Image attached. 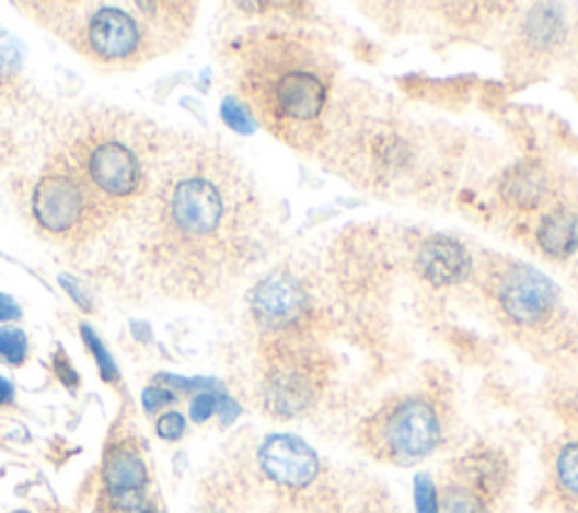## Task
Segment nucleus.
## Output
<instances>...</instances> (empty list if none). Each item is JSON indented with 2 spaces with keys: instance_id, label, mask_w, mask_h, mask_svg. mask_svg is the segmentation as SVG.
I'll return each mask as SVG.
<instances>
[{
  "instance_id": "nucleus-19",
  "label": "nucleus",
  "mask_w": 578,
  "mask_h": 513,
  "mask_svg": "<svg viewBox=\"0 0 578 513\" xmlns=\"http://www.w3.org/2000/svg\"><path fill=\"white\" fill-rule=\"evenodd\" d=\"M222 118H224V123H227L231 129H235L238 133H251L253 129H256V125H253V120H251V116L246 114L244 105H240V102L233 100V97H227V100H224V105H222Z\"/></svg>"
},
{
  "instance_id": "nucleus-26",
  "label": "nucleus",
  "mask_w": 578,
  "mask_h": 513,
  "mask_svg": "<svg viewBox=\"0 0 578 513\" xmlns=\"http://www.w3.org/2000/svg\"><path fill=\"white\" fill-rule=\"evenodd\" d=\"M14 400V385L5 378H0V407L10 405Z\"/></svg>"
},
{
  "instance_id": "nucleus-12",
  "label": "nucleus",
  "mask_w": 578,
  "mask_h": 513,
  "mask_svg": "<svg viewBox=\"0 0 578 513\" xmlns=\"http://www.w3.org/2000/svg\"><path fill=\"white\" fill-rule=\"evenodd\" d=\"M418 265L429 283L452 285L467 273L470 258L467 252L456 241H452V237H434V241L423 247Z\"/></svg>"
},
{
  "instance_id": "nucleus-11",
  "label": "nucleus",
  "mask_w": 578,
  "mask_h": 513,
  "mask_svg": "<svg viewBox=\"0 0 578 513\" xmlns=\"http://www.w3.org/2000/svg\"><path fill=\"white\" fill-rule=\"evenodd\" d=\"M251 305L261 322L282 328L294 324L303 315L305 294L294 279L285 277V273H274L253 292Z\"/></svg>"
},
{
  "instance_id": "nucleus-2",
  "label": "nucleus",
  "mask_w": 578,
  "mask_h": 513,
  "mask_svg": "<svg viewBox=\"0 0 578 513\" xmlns=\"http://www.w3.org/2000/svg\"><path fill=\"white\" fill-rule=\"evenodd\" d=\"M154 127L120 114H91L70 125L50 161L86 190L95 237L120 222L150 188L159 163Z\"/></svg>"
},
{
  "instance_id": "nucleus-18",
  "label": "nucleus",
  "mask_w": 578,
  "mask_h": 513,
  "mask_svg": "<svg viewBox=\"0 0 578 513\" xmlns=\"http://www.w3.org/2000/svg\"><path fill=\"white\" fill-rule=\"evenodd\" d=\"M416 513H441L439 491L427 475L416 477Z\"/></svg>"
},
{
  "instance_id": "nucleus-17",
  "label": "nucleus",
  "mask_w": 578,
  "mask_h": 513,
  "mask_svg": "<svg viewBox=\"0 0 578 513\" xmlns=\"http://www.w3.org/2000/svg\"><path fill=\"white\" fill-rule=\"evenodd\" d=\"M27 337L19 328L0 330V360L10 366H21L27 360Z\"/></svg>"
},
{
  "instance_id": "nucleus-3",
  "label": "nucleus",
  "mask_w": 578,
  "mask_h": 513,
  "mask_svg": "<svg viewBox=\"0 0 578 513\" xmlns=\"http://www.w3.org/2000/svg\"><path fill=\"white\" fill-rule=\"evenodd\" d=\"M97 66L129 68L174 46L193 5L181 3H23Z\"/></svg>"
},
{
  "instance_id": "nucleus-16",
  "label": "nucleus",
  "mask_w": 578,
  "mask_h": 513,
  "mask_svg": "<svg viewBox=\"0 0 578 513\" xmlns=\"http://www.w3.org/2000/svg\"><path fill=\"white\" fill-rule=\"evenodd\" d=\"M556 477L567 493L578 495V441L567 443V446L558 453Z\"/></svg>"
},
{
  "instance_id": "nucleus-21",
  "label": "nucleus",
  "mask_w": 578,
  "mask_h": 513,
  "mask_svg": "<svg viewBox=\"0 0 578 513\" xmlns=\"http://www.w3.org/2000/svg\"><path fill=\"white\" fill-rule=\"evenodd\" d=\"M217 396H220V394L201 392V394H197L193 398V403H190V419L195 423H206L217 412Z\"/></svg>"
},
{
  "instance_id": "nucleus-10",
  "label": "nucleus",
  "mask_w": 578,
  "mask_h": 513,
  "mask_svg": "<svg viewBox=\"0 0 578 513\" xmlns=\"http://www.w3.org/2000/svg\"><path fill=\"white\" fill-rule=\"evenodd\" d=\"M316 396V373L301 362H282L267 375L265 403L278 417H294Z\"/></svg>"
},
{
  "instance_id": "nucleus-8",
  "label": "nucleus",
  "mask_w": 578,
  "mask_h": 513,
  "mask_svg": "<svg viewBox=\"0 0 578 513\" xmlns=\"http://www.w3.org/2000/svg\"><path fill=\"white\" fill-rule=\"evenodd\" d=\"M263 473L278 487L305 489L319 475V457L294 434H271L258 451Z\"/></svg>"
},
{
  "instance_id": "nucleus-13",
  "label": "nucleus",
  "mask_w": 578,
  "mask_h": 513,
  "mask_svg": "<svg viewBox=\"0 0 578 513\" xmlns=\"http://www.w3.org/2000/svg\"><path fill=\"white\" fill-rule=\"evenodd\" d=\"M537 245L552 258H567L578 249V220L567 211H554L537 226Z\"/></svg>"
},
{
  "instance_id": "nucleus-20",
  "label": "nucleus",
  "mask_w": 578,
  "mask_h": 513,
  "mask_svg": "<svg viewBox=\"0 0 578 513\" xmlns=\"http://www.w3.org/2000/svg\"><path fill=\"white\" fill-rule=\"evenodd\" d=\"M186 432V419L184 415L178 412H165L159 421H157V434L165 441H178Z\"/></svg>"
},
{
  "instance_id": "nucleus-5",
  "label": "nucleus",
  "mask_w": 578,
  "mask_h": 513,
  "mask_svg": "<svg viewBox=\"0 0 578 513\" xmlns=\"http://www.w3.org/2000/svg\"><path fill=\"white\" fill-rule=\"evenodd\" d=\"M369 441L375 455L393 464H414L441 446L443 421L429 400L409 396L391 403L371 421Z\"/></svg>"
},
{
  "instance_id": "nucleus-28",
  "label": "nucleus",
  "mask_w": 578,
  "mask_h": 513,
  "mask_svg": "<svg viewBox=\"0 0 578 513\" xmlns=\"http://www.w3.org/2000/svg\"><path fill=\"white\" fill-rule=\"evenodd\" d=\"M12 513H30V511H25V509H19V511H12Z\"/></svg>"
},
{
  "instance_id": "nucleus-23",
  "label": "nucleus",
  "mask_w": 578,
  "mask_h": 513,
  "mask_svg": "<svg viewBox=\"0 0 578 513\" xmlns=\"http://www.w3.org/2000/svg\"><path fill=\"white\" fill-rule=\"evenodd\" d=\"M172 403H176V396L165 387L163 389L161 387H148L142 392V407H144V412H150V415H154L157 409L172 405Z\"/></svg>"
},
{
  "instance_id": "nucleus-7",
  "label": "nucleus",
  "mask_w": 578,
  "mask_h": 513,
  "mask_svg": "<svg viewBox=\"0 0 578 513\" xmlns=\"http://www.w3.org/2000/svg\"><path fill=\"white\" fill-rule=\"evenodd\" d=\"M506 482V470L497 455L475 451L465 455L452 480L439 493L441 513H493Z\"/></svg>"
},
{
  "instance_id": "nucleus-27",
  "label": "nucleus",
  "mask_w": 578,
  "mask_h": 513,
  "mask_svg": "<svg viewBox=\"0 0 578 513\" xmlns=\"http://www.w3.org/2000/svg\"><path fill=\"white\" fill-rule=\"evenodd\" d=\"M61 283H63V288L70 292V296H76L78 299V303L84 307V311H89V305H86V299L80 294V290L76 288V285H70V281L68 279H61Z\"/></svg>"
},
{
  "instance_id": "nucleus-14",
  "label": "nucleus",
  "mask_w": 578,
  "mask_h": 513,
  "mask_svg": "<svg viewBox=\"0 0 578 513\" xmlns=\"http://www.w3.org/2000/svg\"><path fill=\"white\" fill-rule=\"evenodd\" d=\"M501 195L518 209H531L545 195V177L533 167H518L504 179Z\"/></svg>"
},
{
  "instance_id": "nucleus-25",
  "label": "nucleus",
  "mask_w": 578,
  "mask_h": 513,
  "mask_svg": "<svg viewBox=\"0 0 578 513\" xmlns=\"http://www.w3.org/2000/svg\"><path fill=\"white\" fill-rule=\"evenodd\" d=\"M12 319H21V307L8 294H0V322Z\"/></svg>"
},
{
  "instance_id": "nucleus-9",
  "label": "nucleus",
  "mask_w": 578,
  "mask_h": 513,
  "mask_svg": "<svg viewBox=\"0 0 578 513\" xmlns=\"http://www.w3.org/2000/svg\"><path fill=\"white\" fill-rule=\"evenodd\" d=\"M499 299L511 319L520 324H535L552 313L556 292L547 277L520 265L504 279Z\"/></svg>"
},
{
  "instance_id": "nucleus-15",
  "label": "nucleus",
  "mask_w": 578,
  "mask_h": 513,
  "mask_svg": "<svg viewBox=\"0 0 578 513\" xmlns=\"http://www.w3.org/2000/svg\"><path fill=\"white\" fill-rule=\"evenodd\" d=\"M82 337H84L86 347L91 349V353H93V358H95V362H97V369H100L102 381H104V383L116 385V383L120 381V371H118L114 358L108 355V351L104 349V345L100 341V337H97V335L93 333V328H89L86 324L82 326Z\"/></svg>"
},
{
  "instance_id": "nucleus-4",
  "label": "nucleus",
  "mask_w": 578,
  "mask_h": 513,
  "mask_svg": "<svg viewBox=\"0 0 578 513\" xmlns=\"http://www.w3.org/2000/svg\"><path fill=\"white\" fill-rule=\"evenodd\" d=\"M271 53H256L246 66L242 91L251 105L278 131L314 123L328 97V84L305 57L289 59V53L271 46Z\"/></svg>"
},
{
  "instance_id": "nucleus-1",
  "label": "nucleus",
  "mask_w": 578,
  "mask_h": 513,
  "mask_svg": "<svg viewBox=\"0 0 578 513\" xmlns=\"http://www.w3.org/2000/svg\"><path fill=\"white\" fill-rule=\"evenodd\" d=\"M212 156H174L161 175L154 170L150 188L131 209L129 220L142 231L140 265L163 271L161 285H178L181 267L188 277L190 265H208V256L235 235L238 190Z\"/></svg>"
},
{
  "instance_id": "nucleus-24",
  "label": "nucleus",
  "mask_w": 578,
  "mask_h": 513,
  "mask_svg": "<svg viewBox=\"0 0 578 513\" xmlns=\"http://www.w3.org/2000/svg\"><path fill=\"white\" fill-rule=\"evenodd\" d=\"M217 412H220L222 423L229 425V423H233L235 417L240 415V407L235 405V400H231L229 396L220 394V396H217Z\"/></svg>"
},
{
  "instance_id": "nucleus-6",
  "label": "nucleus",
  "mask_w": 578,
  "mask_h": 513,
  "mask_svg": "<svg viewBox=\"0 0 578 513\" xmlns=\"http://www.w3.org/2000/svg\"><path fill=\"white\" fill-rule=\"evenodd\" d=\"M97 513H163L154 493L152 470L140 443L118 439L106 446L100 491L95 502Z\"/></svg>"
},
{
  "instance_id": "nucleus-22",
  "label": "nucleus",
  "mask_w": 578,
  "mask_h": 513,
  "mask_svg": "<svg viewBox=\"0 0 578 513\" xmlns=\"http://www.w3.org/2000/svg\"><path fill=\"white\" fill-rule=\"evenodd\" d=\"M53 366H55V373H57V378L61 381V385H63L66 389H72V392H76L78 385H80V375H78L76 369H72L70 360L66 358L63 351H59V353L55 355Z\"/></svg>"
}]
</instances>
